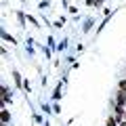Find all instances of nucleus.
<instances>
[{
	"instance_id": "obj_1",
	"label": "nucleus",
	"mask_w": 126,
	"mask_h": 126,
	"mask_svg": "<svg viewBox=\"0 0 126 126\" xmlns=\"http://www.w3.org/2000/svg\"><path fill=\"white\" fill-rule=\"evenodd\" d=\"M122 126H126V124H122Z\"/></svg>"
}]
</instances>
